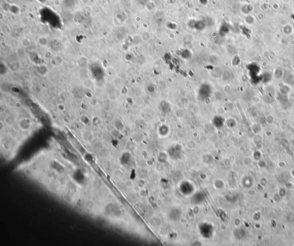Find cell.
Returning <instances> with one entry per match:
<instances>
[{"instance_id": "6da1fadb", "label": "cell", "mask_w": 294, "mask_h": 246, "mask_svg": "<svg viewBox=\"0 0 294 246\" xmlns=\"http://www.w3.org/2000/svg\"><path fill=\"white\" fill-rule=\"evenodd\" d=\"M199 231L201 236H203L204 238L209 239L213 236L214 229L212 224L203 223L199 226Z\"/></svg>"}, {"instance_id": "5b68a950", "label": "cell", "mask_w": 294, "mask_h": 246, "mask_svg": "<svg viewBox=\"0 0 294 246\" xmlns=\"http://www.w3.org/2000/svg\"><path fill=\"white\" fill-rule=\"evenodd\" d=\"M181 212L180 211H179L178 209H173L171 212H170V216L171 217V219L173 220H178L180 217H181Z\"/></svg>"}, {"instance_id": "7a4b0ae2", "label": "cell", "mask_w": 294, "mask_h": 246, "mask_svg": "<svg viewBox=\"0 0 294 246\" xmlns=\"http://www.w3.org/2000/svg\"><path fill=\"white\" fill-rule=\"evenodd\" d=\"M180 190L183 195H191L194 191V186L191 183L184 181L180 185Z\"/></svg>"}, {"instance_id": "3957f363", "label": "cell", "mask_w": 294, "mask_h": 246, "mask_svg": "<svg viewBox=\"0 0 294 246\" xmlns=\"http://www.w3.org/2000/svg\"><path fill=\"white\" fill-rule=\"evenodd\" d=\"M174 151L175 152H172V151H170L169 152V154H170V156L173 158L174 160H178V158H181V154H182V153H181V149H179L178 146H176L175 148H173L172 149V150Z\"/></svg>"}, {"instance_id": "277c9868", "label": "cell", "mask_w": 294, "mask_h": 246, "mask_svg": "<svg viewBox=\"0 0 294 246\" xmlns=\"http://www.w3.org/2000/svg\"><path fill=\"white\" fill-rule=\"evenodd\" d=\"M204 199V195L201 192H198L196 194L194 195L192 199V201L195 204H199L203 201Z\"/></svg>"}]
</instances>
